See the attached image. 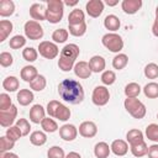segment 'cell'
Returning <instances> with one entry per match:
<instances>
[{"instance_id": "obj_1", "label": "cell", "mask_w": 158, "mask_h": 158, "mask_svg": "<svg viewBox=\"0 0 158 158\" xmlns=\"http://www.w3.org/2000/svg\"><path fill=\"white\" fill-rule=\"evenodd\" d=\"M58 94L60 99L72 105H78L84 100V89L83 85L74 79H63L58 84Z\"/></svg>"}, {"instance_id": "obj_2", "label": "cell", "mask_w": 158, "mask_h": 158, "mask_svg": "<svg viewBox=\"0 0 158 158\" xmlns=\"http://www.w3.org/2000/svg\"><path fill=\"white\" fill-rule=\"evenodd\" d=\"M46 112L48 114L49 117H54L59 121H68L70 118V109L67 107L64 104L57 101V100H51L48 104H47V109H46Z\"/></svg>"}, {"instance_id": "obj_3", "label": "cell", "mask_w": 158, "mask_h": 158, "mask_svg": "<svg viewBox=\"0 0 158 158\" xmlns=\"http://www.w3.org/2000/svg\"><path fill=\"white\" fill-rule=\"evenodd\" d=\"M123 106H125L126 111L133 118L141 120V118H143L146 116L147 109H146L144 104L141 100H138L137 98H126L125 101H123Z\"/></svg>"}, {"instance_id": "obj_4", "label": "cell", "mask_w": 158, "mask_h": 158, "mask_svg": "<svg viewBox=\"0 0 158 158\" xmlns=\"http://www.w3.org/2000/svg\"><path fill=\"white\" fill-rule=\"evenodd\" d=\"M64 14V2L62 0H47V21L58 23Z\"/></svg>"}, {"instance_id": "obj_5", "label": "cell", "mask_w": 158, "mask_h": 158, "mask_svg": "<svg viewBox=\"0 0 158 158\" xmlns=\"http://www.w3.org/2000/svg\"><path fill=\"white\" fill-rule=\"evenodd\" d=\"M101 43L102 46L109 49L110 52H114V53H118L122 51L123 48V40L120 35L115 33V32H107L102 36L101 38Z\"/></svg>"}, {"instance_id": "obj_6", "label": "cell", "mask_w": 158, "mask_h": 158, "mask_svg": "<svg viewBox=\"0 0 158 158\" xmlns=\"http://www.w3.org/2000/svg\"><path fill=\"white\" fill-rule=\"evenodd\" d=\"M23 31H25V36L31 41L41 40L44 35L43 27L40 25V22H37L35 20H28L27 22H25Z\"/></svg>"}, {"instance_id": "obj_7", "label": "cell", "mask_w": 158, "mask_h": 158, "mask_svg": "<svg viewBox=\"0 0 158 158\" xmlns=\"http://www.w3.org/2000/svg\"><path fill=\"white\" fill-rule=\"evenodd\" d=\"M38 53L46 59H54L59 54V48L54 42L42 41L38 44Z\"/></svg>"}, {"instance_id": "obj_8", "label": "cell", "mask_w": 158, "mask_h": 158, "mask_svg": "<svg viewBox=\"0 0 158 158\" xmlns=\"http://www.w3.org/2000/svg\"><path fill=\"white\" fill-rule=\"evenodd\" d=\"M91 100L96 106H105L110 100V91L105 85H98L93 90Z\"/></svg>"}, {"instance_id": "obj_9", "label": "cell", "mask_w": 158, "mask_h": 158, "mask_svg": "<svg viewBox=\"0 0 158 158\" xmlns=\"http://www.w3.org/2000/svg\"><path fill=\"white\" fill-rule=\"evenodd\" d=\"M17 116V107L12 105L7 110H0V125L2 127H11L12 123L15 122V118Z\"/></svg>"}, {"instance_id": "obj_10", "label": "cell", "mask_w": 158, "mask_h": 158, "mask_svg": "<svg viewBox=\"0 0 158 158\" xmlns=\"http://www.w3.org/2000/svg\"><path fill=\"white\" fill-rule=\"evenodd\" d=\"M85 10L90 17L96 19L104 11V2L101 0H89L85 5Z\"/></svg>"}, {"instance_id": "obj_11", "label": "cell", "mask_w": 158, "mask_h": 158, "mask_svg": "<svg viewBox=\"0 0 158 158\" xmlns=\"http://www.w3.org/2000/svg\"><path fill=\"white\" fill-rule=\"evenodd\" d=\"M59 136L62 139L67 142L74 141L78 136V128L72 123H64L63 126L59 127Z\"/></svg>"}, {"instance_id": "obj_12", "label": "cell", "mask_w": 158, "mask_h": 158, "mask_svg": "<svg viewBox=\"0 0 158 158\" xmlns=\"http://www.w3.org/2000/svg\"><path fill=\"white\" fill-rule=\"evenodd\" d=\"M98 133V126L93 121H84L79 125V135L85 138H93Z\"/></svg>"}, {"instance_id": "obj_13", "label": "cell", "mask_w": 158, "mask_h": 158, "mask_svg": "<svg viewBox=\"0 0 158 158\" xmlns=\"http://www.w3.org/2000/svg\"><path fill=\"white\" fill-rule=\"evenodd\" d=\"M30 16L35 21H44L47 20V9L38 2H35L30 6Z\"/></svg>"}, {"instance_id": "obj_14", "label": "cell", "mask_w": 158, "mask_h": 158, "mask_svg": "<svg viewBox=\"0 0 158 158\" xmlns=\"http://www.w3.org/2000/svg\"><path fill=\"white\" fill-rule=\"evenodd\" d=\"M73 70H74V74L79 79H88L93 73L89 65V62H85V60H79L78 63H75Z\"/></svg>"}, {"instance_id": "obj_15", "label": "cell", "mask_w": 158, "mask_h": 158, "mask_svg": "<svg viewBox=\"0 0 158 158\" xmlns=\"http://www.w3.org/2000/svg\"><path fill=\"white\" fill-rule=\"evenodd\" d=\"M46 117V110L42 105L36 104L30 109V121L33 123H41Z\"/></svg>"}, {"instance_id": "obj_16", "label": "cell", "mask_w": 158, "mask_h": 158, "mask_svg": "<svg viewBox=\"0 0 158 158\" xmlns=\"http://www.w3.org/2000/svg\"><path fill=\"white\" fill-rule=\"evenodd\" d=\"M121 7L125 14L135 15L142 7V0H122Z\"/></svg>"}, {"instance_id": "obj_17", "label": "cell", "mask_w": 158, "mask_h": 158, "mask_svg": "<svg viewBox=\"0 0 158 158\" xmlns=\"http://www.w3.org/2000/svg\"><path fill=\"white\" fill-rule=\"evenodd\" d=\"M110 148H111V152L115 156L123 157L128 152V143L126 141H123V139H115V141H112Z\"/></svg>"}, {"instance_id": "obj_18", "label": "cell", "mask_w": 158, "mask_h": 158, "mask_svg": "<svg viewBox=\"0 0 158 158\" xmlns=\"http://www.w3.org/2000/svg\"><path fill=\"white\" fill-rule=\"evenodd\" d=\"M79 53H80V49L75 43L65 44L60 51L62 57H65V58H69V59H73V60H75L79 57Z\"/></svg>"}, {"instance_id": "obj_19", "label": "cell", "mask_w": 158, "mask_h": 158, "mask_svg": "<svg viewBox=\"0 0 158 158\" xmlns=\"http://www.w3.org/2000/svg\"><path fill=\"white\" fill-rule=\"evenodd\" d=\"M16 99L21 106H27L33 101L35 95L30 89H20V91H17Z\"/></svg>"}, {"instance_id": "obj_20", "label": "cell", "mask_w": 158, "mask_h": 158, "mask_svg": "<svg viewBox=\"0 0 158 158\" xmlns=\"http://www.w3.org/2000/svg\"><path fill=\"white\" fill-rule=\"evenodd\" d=\"M89 65L93 73H101L106 67V62H105V58L101 56H93L89 59Z\"/></svg>"}, {"instance_id": "obj_21", "label": "cell", "mask_w": 158, "mask_h": 158, "mask_svg": "<svg viewBox=\"0 0 158 158\" xmlns=\"http://www.w3.org/2000/svg\"><path fill=\"white\" fill-rule=\"evenodd\" d=\"M38 75V72H37V68L33 67V65H25L21 72H20V77L23 81L26 83H31L33 79H36Z\"/></svg>"}, {"instance_id": "obj_22", "label": "cell", "mask_w": 158, "mask_h": 158, "mask_svg": "<svg viewBox=\"0 0 158 158\" xmlns=\"http://www.w3.org/2000/svg\"><path fill=\"white\" fill-rule=\"evenodd\" d=\"M111 148L106 142H98L94 147V154L96 158H109Z\"/></svg>"}, {"instance_id": "obj_23", "label": "cell", "mask_w": 158, "mask_h": 158, "mask_svg": "<svg viewBox=\"0 0 158 158\" xmlns=\"http://www.w3.org/2000/svg\"><path fill=\"white\" fill-rule=\"evenodd\" d=\"M85 22V15L83 12V10L80 9H74L70 11L69 16H68V25H80Z\"/></svg>"}, {"instance_id": "obj_24", "label": "cell", "mask_w": 158, "mask_h": 158, "mask_svg": "<svg viewBox=\"0 0 158 158\" xmlns=\"http://www.w3.org/2000/svg\"><path fill=\"white\" fill-rule=\"evenodd\" d=\"M126 139H127V143L131 146V144H136V143H139V142H143L144 138H143V132L138 128H132L127 133H126Z\"/></svg>"}, {"instance_id": "obj_25", "label": "cell", "mask_w": 158, "mask_h": 158, "mask_svg": "<svg viewBox=\"0 0 158 158\" xmlns=\"http://www.w3.org/2000/svg\"><path fill=\"white\" fill-rule=\"evenodd\" d=\"M15 12V4L12 0H1L0 1V16L9 17Z\"/></svg>"}, {"instance_id": "obj_26", "label": "cell", "mask_w": 158, "mask_h": 158, "mask_svg": "<svg viewBox=\"0 0 158 158\" xmlns=\"http://www.w3.org/2000/svg\"><path fill=\"white\" fill-rule=\"evenodd\" d=\"M104 26L106 30L111 31V32H115L120 28L121 26V21L120 19L116 16V15H107L104 20Z\"/></svg>"}, {"instance_id": "obj_27", "label": "cell", "mask_w": 158, "mask_h": 158, "mask_svg": "<svg viewBox=\"0 0 158 158\" xmlns=\"http://www.w3.org/2000/svg\"><path fill=\"white\" fill-rule=\"evenodd\" d=\"M14 30V25L9 20L0 21V42H4Z\"/></svg>"}, {"instance_id": "obj_28", "label": "cell", "mask_w": 158, "mask_h": 158, "mask_svg": "<svg viewBox=\"0 0 158 158\" xmlns=\"http://www.w3.org/2000/svg\"><path fill=\"white\" fill-rule=\"evenodd\" d=\"M20 86V81L14 75H9L6 77L4 80H2V88L6 90V91H10V93H14L19 89Z\"/></svg>"}, {"instance_id": "obj_29", "label": "cell", "mask_w": 158, "mask_h": 158, "mask_svg": "<svg viewBox=\"0 0 158 158\" xmlns=\"http://www.w3.org/2000/svg\"><path fill=\"white\" fill-rule=\"evenodd\" d=\"M130 151L135 157L141 158V157H143V156H146L148 153V146L143 141V142H139V143H136V144H131L130 146Z\"/></svg>"}, {"instance_id": "obj_30", "label": "cell", "mask_w": 158, "mask_h": 158, "mask_svg": "<svg viewBox=\"0 0 158 158\" xmlns=\"http://www.w3.org/2000/svg\"><path fill=\"white\" fill-rule=\"evenodd\" d=\"M30 142L33 146L41 147V146H43L47 142V135L43 131H33L30 135Z\"/></svg>"}, {"instance_id": "obj_31", "label": "cell", "mask_w": 158, "mask_h": 158, "mask_svg": "<svg viewBox=\"0 0 158 158\" xmlns=\"http://www.w3.org/2000/svg\"><path fill=\"white\" fill-rule=\"evenodd\" d=\"M141 90H142V88L139 86V84L132 81V83H128V84L125 86L123 93H125L126 98H137V96L141 94Z\"/></svg>"}, {"instance_id": "obj_32", "label": "cell", "mask_w": 158, "mask_h": 158, "mask_svg": "<svg viewBox=\"0 0 158 158\" xmlns=\"http://www.w3.org/2000/svg\"><path fill=\"white\" fill-rule=\"evenodd\" d=\"M142 90H143L144 96L148 99H157L158 98V83H156V81L147 83Z\"/></svg>"}, {"instance_id": "obj_33", "label": "cell", "mask_w": 158, "mask_h": 158, "mask_svg": "<svg viewBox=\"0 0 158 158\" xmlns=\"http://www.w3.org/2000/svg\"><path fill=\"white\" fill-rule=\"evenodd\" d=\"M128 63V57L125 53H117L114 58H112V67L114 69L121 70L123 69Z\"/></svg>"}, {"instance_id": "obj_34", "label": "cell", "mask_w": 158, "mask_h": 158, "mask_svg": "<svg viewBox=\"0 0 158 158\" xmlns=\"http://www.w3.org/2000/svg\"><path fill=\"white\" fill-rule=\"evenodd\" d=\"M68 36H69V31L68 30L57 28L52 33V40L54 41V43H64L68 40Z\"/></svg>"}, {"instance_id": "obj_35", "label": "cell", "mask_w": 158, "mask_h": 158, "mask_svg": "<svg viewBox=\"0 0 158 158\" xmlns=\"http://www.w3.org/2000/svg\"><path fill=\"white\" fill-rule=\"evenodd\" d=\"M41 127H42V130L44 132H48V133H53V132H56L58 130L57 122L53 118H51L49 116L43 118V121L41 122Z\"/></svg>"}, {"instance_id": "obj_36", "label": "cell", "mask_w": 158, "mask_h": 158, "mask_svg": "<svg viewBox=\"0 0 158 158\" xmlns=\"http://www.w3.org/2000/svg\"><path fill=\"white\" fill-rule=\"evenodd\" d=\"M47 85V80L44 78V75H41L38 74L36 79H33L31 83H30V88L35 91H42Z\"/></svg>"}, {"instance_id": "obj_37", "label": "cell", "mask_w": 158, "mask_h": 158, "mask_svg": "<svg viewBox=\"0 0 158 158\" xmlns=\"http://www.w3.org/2000/svg\"><path fill=\"white\" fill-rule=\"evenodd\" d=\"M74 65H75V60L59 56V59H58V68H59L62 72H69V70L74 69Z\"/></svg>"}, {"instance_id": "obj_38", "label": "cell", "mask_w": 158, "mask_h": 158, "mask_svg": "<svg viewBox=\"0 0 158 158\" xmlns=\"http://www.w3.org/2000/svg\"><path fill=\"white\" fill-rule=\"evenodd\" d=\"M68 30H69V33L74 37H81L85 35L86 32V23L83 22L80 25H68Z\"/></svg>"}, {"instance_id": "obj_39", "label": "cell", "mask_w": 158, "mask_h": 158, "mask_svg": "<svg viewBox=\"0 0 158 158\" xmlns=\"http://www.w3.org/2000/svg\"><path fill=\"white\" fill-rule=\"evenodd\" d=\"M38 57V49L33 48V47H26L23 51H22V58L26 60V62H35Z\"/></svg>"}, {"instance_id": "obj_40", "label": "cell", "mask_w": 158, "mask_h": 158, "mask_svg": "<svg viewBox=\"0 0 158 158\" xmlns=\"http://www.w3.org/2000/svg\"><path fill=\"white\" fill-rule=\"evenodd\" d=\"M144 77L148 79H157L158 78V64L156 63H148L143 69Z\"/></svg>"}, {"instance_id": "obj_41", "label": "cell", "mask_w": 158, "mask_h": 158, "mask_svg": "<svg viewBox=\"0 0 158 158\" xmlns=\"http://www.w3.org/2000/svg\"><path fill=\"white\" fill-rule=\"evenodd\" d=\"M146 136L149 141L158 143V125L157 123H149L146 127Z\"/></svg>"}, {"instance_id": "obj_42", "label": "cell", "mask_w": 158, "mask_h": 158, "mask_svg": "<svg viewBox=\"0 0 158 158\" xmlns=\"http://www.w3.org/2000/svg\"><path fill=\"white\" fill-rule=\"evenodd\" d=\"M25 44H26V38L23 36H21V35H16V36L11 37L10 41H9V46L12 49H20Z\"/></svg>"}, {"instance_id": "obj_43", "label": "cell", "mask_w": 158, "mask_h": 158, "mask_svg": "<svg viewBox=\"0 0 158 158\" xmlns=\"http://www.w3.org/2000/svg\"><path fill=\"white\" fill-rule=\"evenodd\" d=\"M101 81L105 86L112 85L116 81V74L114 70H104L101 74Z\"/></svg>"}, {"instance_id": "obj_44", "label": "cell", "mask_w": 158, "mask_h": 158, "mask_svg": "<svg viewBox=\"0 0 158 158\" xmlns=\"http://www.w3.org/2000/svg\"><path fill=\"white\" fill-rule=\"evenodd\" d=\"M5 136H6L7 138L12 139L14 142H16V141H19V139L22 137V132H21V130L15 125V126H11V127H9V128L6 130Z\"/></svg>"}, {"instance_id": "obj_45", "label": "cell", "mask_w": 158, "mask_h": 158, "mask_svg": "<svg viewBox=\"0 0 158 158\" xmlns=\"http://www.w3.org/2000/svg\"><path fill=\"white\" fill-rule=\"evenodd\" d=\"M14 147H15V142H14L12 139L7 138L6 136L0 137V153L10 152Z\"/></svg>"}, {"instance_id": "obj_46", "label": "cell", "mask_w": 158, "mask_h": 158, "mask_svg": "<svg viewBox=\"0 0 158 158\" xmlns=\"http://www.w3.org/2000/svg\"><path fill=\"white\" fill-rule=\"evenodd\" d=\"M65 153L63 151V148H60L59 146H52L48 151H47V158H65Z\"/></svg>"}, {"instance_id": "obj_47", "label": "cell", "mask_w": 158, "mask_h": 158, "mask_svg": "<svg viewBox=\"0 0 158 158\" xmlns=\"http://www.w3.org/2000/svg\"><path fill=\"white\" fill-rule=\"evenodd\" d=\"M14 63V57L11 53L9 52H1L0 53V64L1 67L4 68H7V67H11Z\"/></svg>"}, {"instance_id": "obj_48", "label": "cell", "mask_w": 158, "mask_h": 158, "mask_svg": "<svg viewBox=\"0 0 158 158\" xmlns=\"http://www.w3.org/2000/svg\"><path fill=\"white\" fill-rule=\"evenodd\" d=\"M16 126L21 130L22 136H27L30 133V131H31V125L26 118H19L16 121Z\"/></svg>"}, {"instance_id": "obj_49", "label": "cell", "mask_w": 158, "mask_h": 158, "mask_svg": "<svg viewBox=\"0 0 158 158\" xmlns=\"http://www.w3.org/2000/svg\"><path fill=\"white\" fill-rule=\"evenodd\" d=\"M12 101H11V98L10 95H7L6 93H2L0 94V110H7L12 106Z\"/></svg>"}, {"instance_id": "obj_50", "label": "cell", "mask_w": 158, "mask_h": 158, "mask_svg": "<svg viewBox=\"0 0 158 158\" xmlns=\"http://www.w3.org/2000/svg\"><path fill=\"white\" fill-rule=\"evenodd\" d=\"M148 157L149 158H158V143H154L148 147Z\"/></svg>"}, {"instance_id": "obj_51", "label": "cell", "mask_w": 158, "mask_h": 158, "mask_svg": "<svg viewBox=\"0 0 158 158\" xmlns=\"http://www.w3.org/2000/svg\"><path fill=\"white\" fill-rule=\"evenodd\" d=\"M152 33H153L156 37H158V17L154 19V22H153V25H152Z\"/></svg>"}, {"instance_id": "obj_52", "label": "cell", "mask_w": 158, "mask_h": 158, "mask_svg": "<svg viewBox=\"0 0 158 158\" xmlns=\"http://www.w3.org/2000/svg\"><path fill=\"white\" fill-rule=\"evenodd\" d=\"M0 158H19V156L12 152H5V153H0Z\"/></svg>"}, {"instance_id": "obj_53", "label": "cell", "mask_w": 158, "mask_h": 158, "mask_svg": "<svg viewBox=\"0 0 158 158\" xmlns=\"http://www.w3.org/2000/svg\"><path fill=\"white\" fill-rule=\"evenodd\" d=\"M65 158H81V156H80L78 152H69V153L65 156Z\"/></svg>"}, {"instance_id": "obj_54", "label": "cell", "mask_w": 158, "mask_h": 158, "mask_svg": "<svg viewBox=\"0 0 158 158\" xmlns=\"http://www.w3.org/2000/svg\"><path fill=\"white\" fill-rule=\"evenodd\" d=\"M105 4H106L107 6H115V5L118 4V0H106Z\"/></svg>"}, {"instance_id": "obj_55", "label": "cell", "mask_w": 158, "mask_h": 158, "mask_svg": "<svg viewBox=\"0 0 158 158\" xmlns=\"http://www.w3.org/2000/svg\"><path fill=\"white\" fill-rule=\"evenodd\" d=\"M64 5H67V6H75V5H78V1H64Z\"/></svg>"}, {"instance_id": "obj_56", "label": "cell", "mask_w": 158, "mask_h": 158, "mask_svg": "<svg viewBox=\"0 0 158 158\" xmlns=\"http://www.w3.org/2000/svg\"><path fill=\"white\" fill-rule=\"evenodd\" d=\"M156 17H158V6L156 7Z\"/></svg>"}, {"instance_id": "obj_57", "label": "cell", "mask_w": 158, "mask_h": 158, "mask_svg": "<svg viewBox=\"0 0 158 158\" xmlns=\"http://www.w3.org/2000/svg\"><path fill=\"white\" fill-rule=\"evenodd\" d=\"M157 118H158V114H157Z\"/></svg>"}]
</instances>
